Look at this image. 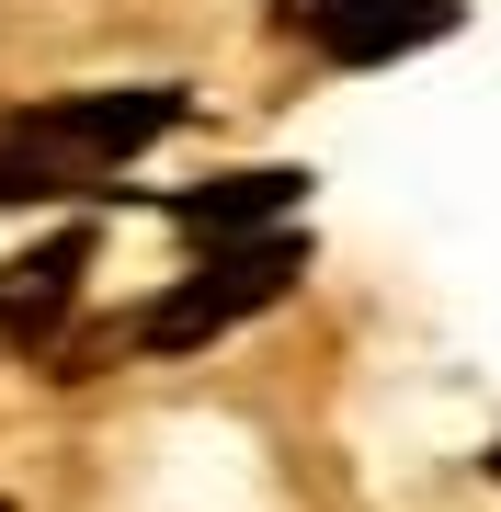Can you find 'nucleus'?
<instances>
[{
  "mask_svg": "<svg viewBox=\"0 0 501 512\" xmlns=\"http://www.w3.org/2000/svg\"><path fill=\"white\" fill-rule=\"evenodd\" d=\"M308 285V239H297V217L285 228H251V239H205V251L171 274L149 308H126L114 330H92V342H57L46 353V376H103V365H183V353H205V342H228L240 319H262V308H285V296Z\"/></svg>",
  "mask_w": 501,
  "mask_h": 512,
  "instance_id": "f257e3e1",
  "label": "nucleus"
},
{
  "mask_svg": "<svg viewBox=\"0 0 501 512\" xmlns=\"http://www.w3.org/2000/svg\"><path fill=\"white\" fill-rule=\"evenodd\" d=\"M194 114V92L171 80H126V92H57L0 114V205H57V194H103L137 148H160Z\"/></svg>",
  "mask_w": 501,
  "mask_h": 512,
  "instance_id": "f03ea898",
  "label": "nucleus"
},
{
  "mask_svg": "<svg viewBox=\"0 0 501 512\" xmlns=\"http://www.w3.org/2000/svg\"><path fill=\"white\" fill-rule=\"evenodd\" d=\"M467 0H274V35L308 46L319 69H399V57L445 46Z\"/></svg>",
  "mask_w": 501,
  "mask_h": 512,
  "instance_id": "7ed1b4c3",
  "label": "nucleus"
},
{
  "mask_svg": "<svg viewBox=\"0 0 501 512\" xmlns=\"http://www.w3.org/2000/svg\"><path fill=\"white\" fill-rule=\"evenodd\" d=\"M80 285H92V228H57L35 239V251L0 274V353H46L69 342V319H80Z\"/></svg>",
  "mask_w": 501,
  "mask_h": 512,
  "instance_id": "20e7f679",
  "label": "nucleus"
},
{
  "mask_svg": "<svg viewBox=\"0 0 501 512\" xmlns=\"http://www.w3.org/2000/svg\"><path fill=\"white\" fill-rule=\"evenodd\" d=\"M297 205H308V171H228V183H194V194H171L160 217H171V228H183L194 251H205V239H251V228H285Z\"/></svg>",
  "mask_w": 501,
  "mask_h": 512,
  "instance_id": "39448f33",
  "label": "nucleus"
},
{
  "mask_svg": "<svg viewBox=\"0 0 501 512\" xmlns=\"http://www.w3.org/2000/svg\"><path fill=\"white\" fill-rule=\"evenodd\" d=\"M490 478H501V444H490Z\"/></svg>",
  "mask_w": 501,
  "mask_h": 512,
  "instance_id": "423d86ee",
  "label": "nucleus"
},
{
  "mask_svg": "<svg viewBox=\"0 0 501 512\" xmlns=\"http://www.w3.org/2000/svg\"><path fill=\"white\" fill-rule=\"evenodd\" d=\"M0 512H23V501H0Z\"/></svg>",
  "mask_w": 501,
  "mask_h": 512,
  "instance_id": "0eeeda50",
  "label": "nucleus"
}]
</instances>
